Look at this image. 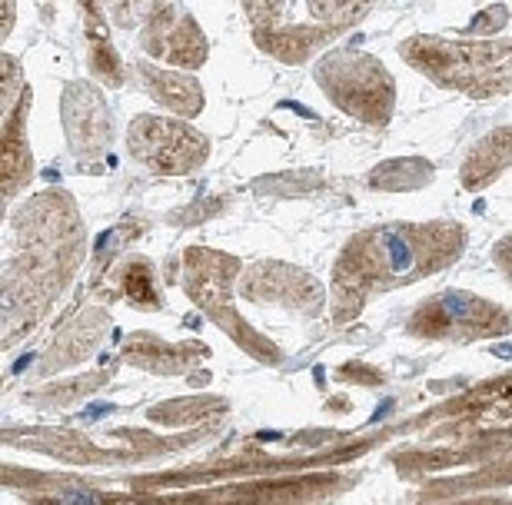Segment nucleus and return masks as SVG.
Masks as SVG:
<instances>
[{"label": "nucleus", "mask_w": 512, "mask_h": 505, "mask_svg": "<svg viewBox=\"0 0 512 505\" xmlns=\"http://www.w3.org/2000/svg\"><path fill=\"white\" fill-rule=\"evenodd\" d=\"M506 20H509V7L496 4L493 10L479 14V17L473 20V24H469V30H473V34H496L499 27H506Z\"/></svg>", "instance_id": "21"}, {"label": "nucleus", "mask_w": 512, "mask_h": 505, "mask_svg": "<svg viewBox=\"0 0 512 505\" xmlns=\"http://www.w3.org/2000/svg\"><path fill=\"white\" fill-rule=\"evenodd\" d=\"M509 163H512V127H499L469 150L459 177H463L466 190H483L509 167Z\"/></svg>", "instance_id": "14"}, {"label": "nucleus", "mask_w": 512, "mask_h": 505, "mask_svg": "<svg viewBox=\"0 0 512 505\" xmlns=\"http://www.w3.org/2000/svg\"><path fill=\"white\" fill-rule=\"evenodd\" d=\"M137 77L143 80L147 94L177 117H197L203 110V87L190 74H177V70L157 67L150 60H137Z\"/></svg>", "instance_id": "11"}, {"label": "nucleus", "mask_w": 512, "mask_h": 505, "mask_svg": "<svg viewBox=\"0 0 512 505\" xmlns=\"http://www.w3.org/2000/svg\"><path fill=\"white\" fill-rule=\"evenodd\" d=\"M140 50L170 67L197 70L207 64L210 44L203 37L197 17L180 4H163L140 27Z\"/></svg>", "instance_id": "7"}, {"label": "nucleus", "mask_w": 512, "mask_h": 505, "mask_svg": "<svg viewBox=\"0 0 512 505\" xmlns=\"http://www.w3.org/2000/svg\"><path fill=\"white\" fill-rule=\"evenodd\" d=\"M60 120H64L70 150L80 160H97L114 143V113L90 80H74L64 87Z\"/></svg>", "instance_id": "8"}, {"label": "nucleus", "mask_w": 512, "mask_h": 505, "mask_svg": "<svg viewBox=\"0 0 512 505\" xmlns=\"http://www.w3.org/2000/svg\"><path fill=\"white\" fill-rule=\"evenodd\" d=\"M399 57L436 87L463 90L469 97H496L512 90V40H456L413 37Z\"/></svg>", "instance_id": "3"}, {"label": "nucleus", "mask_w": 512, "mask_h": 505, "mask_svg": "<svg viewBox=\"0 0 512 505\" xmlns=\"http://www.w3.org/2000/svg\"><path fill=\"white\" fill-rule=\"evenodd\" d=\"M376 0H310V14L313 20H320V24L333 27V30H350L353 24H360V20L370 14Z\"/></svg>", "instance_id": "17"}, {"label": "nucleus", "mask_w": 512, "mask_h": 505, "mask_svg": "<svg viewBox=\"0 0 512 505\" xmlns=\"http://www.w3.org/2000/svg\"><path fill=\"white\" fill-rule=\"evenodd\" d=\"M240 4H243V10H247L253 37L256 34H273V30L286 27L283 14H286V7H290V0H240Z\"/></svg>", "instance_id": "18"}, {"label": "nucleus", "mask_w": 512, "mask_h": 505, "mask_svg": "<svg viewBox=\"0 0 512 505\" xmlns=\"http://www.w3.org/2000/svg\"><path fill=\"white\" fill-rule=\"evenodd\" d=\"M509 326H512V316L506 309L479 300L473 293L449 290L416 309L409 333L426 336V339H453V343L459 339V343H469V339H479V336H499V333H506Z\"/></svg>", "instance_id": "6"}, {"label": "nucleus", "mask_w": 512, "mask_h": 505, "mask_svg": "<svg viewBox=\"0 0 512 505\" xmlns=\"http://www.w3.org/2000/svg\"><path fill=\"white\" fill-rule=\"evenodd\" d=\"M120 290L127 293V300L140 309H157L160 296H157V283H153V266L143 256H133L124 266H120Z\"/></svg>", "instance_id": "16"}, {"label": "nucleus", "mask_w": 512, "mask_h": 505, "mask_svg": "<svg viewBox=\"0 0 512 505\" xmlns=\"http://www.w3.org/2000/svg\"><path fill=\"white\" fill-rule=\"evenodd\" d=\"M0 30H4V40H7L10 30H14V0H4V27Z\"/></svg>", "instance_id": "23"}, {"label": "nucleus", "mask_w": 512, "mask_h": 505, "mask_svg": "<svg viewBox=\"0 0 512 505\" xmlns=\"http://www.w3.org/2000/svg\"><path fill=\"white\" fill-rule=\"evenodd\" d=\"M30 103H34V94H30V87H27L24 97L17 100V107L4 113V173H0L4 203L14 200L30 183V177H34V153H30V143H27Z\"/></svg>", "instance_id": "10"}, {"label": "nucleus", "mask_w": 512, "mask_h": 505, "mask_svg": "<svg viewBox=\"0 0 512 505\" xmlns=\"http://www.w3.org/2000/svg\"><path fill=\"white\" fill-rule=\"evenodd\" d=\"M496 263L503 266V270H506V276H509V280H512V233L506 236L503 243L496 246Z\"/></svg>", "instance_id": "22"}, {"label": "nucleus", "mask_w": 512, "mask_h": 505, "mask_svg": "<svg viewBox=\"0 0 512 505\" xmlns=\"http://www.w3.org/2000/svg\"><path fill=\"white\" fill-rule=\"evenodd\" d=\"M240 263L227 253L213 250H187V296L197 300L207 313L223 319H237L230 313V280L237 276Z\"/></svg>", "instance_id": "9"}, {"label": "nucleus", "mask_w": 512, "mask_h": 505, "mask_svg": "<svg viewBox=\"0 0 512 505\" xmlns=\"http://www.w3.org/2000/svg\"><path fill=\"white\" fill-rule=\"evenodd\" d=\"M433 180V167L419 157H399L370 173V183L376 190H419Z\"/></svg>", "instance_id": "15"}, {"label": "nucleus", "mask_w": 512, "mask_h": 505, "mask_svg": "<svg viewBox=\"0 0 512 505\" xmlns=\"http://www.w3.org/2000/svg\"><path fill=\"white\" fill-rule=\"evenodd\" d=\"M130 157L160 177H183L200 170L210 157V140L187 120L140 113L127 130Z\"/></svg>", "instance_id": "5"}, {"label": "nucleus", "mask_w": 512, "mask_h": 505, "mask_svg": "<svg viewBox=\"0 0 512 505\" xmlns=\"http://www.w3.org/2000/svg\"><path fill=\"white\" fill-rule=\"evenodd\" d=\"M316 84L343 113L366 127H386L396 107L389 70L363 50H330L316 64Z\"/></svg>", "instance_id": "4"}, {"label": "nucleus", "mask_w": 512, "mask_h": 505, "mask_svg": "<svg viewBox=\"0 0 512 505\" xmlns=\"http://www.w3.org/2000/svg\"><path fill=\"white\" fill-rule=\"evenodd\" d=\"M0 70H4V113H7L17 107L20 97H24L27 84H24V74H20V64L14 57H7V54L0 57Z\"/></svg>", "instance_id": "20"}, {"label": "nucleus", "mask_w": 512, "mask_h": 505, "mask_svg": "<svg viewBox=\"0 0 512 505\" xmlns=\"http://www.w3.org/2000/svg\"><path fill=\"white\" fill-rule=\"evenodd\" d=\"M466 250V230L453 220L386 223L356 233L333 270V316L346 323L393 286L416 283L456 263Z\"/></svg>", "instance_id": "1"}, {"label": "nucleus", "mask_w": 512, "mask_h": 505, "mask_svg": "<svg viewBox=\"0 0 512 505\" xmlns=\"http://www.w3.org/2000/svg\"><path fill=\"white\" fill-rule=\"evenodd\" d=\"M10 233L14 250L4 270V319H37L84 263V220L70 193L47 190L20 206Z\"/></svg>", "instance_id": "2"}, {"label": "nucleus", "mask_w": 512, "mask_h": 505, "mask_svg": "<svg viewBox=\"0 0 512 505\" xmlns=\"http://www.w3.org/2000/svg\"><path fill=\"white\" fill-rule=\"evenodd\" d=\"M104 0H80L84 10V34H87V50H90V74L104 80L107 87H124V64L120 54L110 44V30L104 17Z\"/></svg>", "instance_id": "12"}, {"label": "nucleus", "mask_w": 512, "mask_h": 505, "mask_svg": "<svg viewBox=\"0 0 512 505\" xmlns=\"http://www.w3.org/2000/svg\"><path fill=\"white\" fill-rule=\"evenodd\" d=\"M333 37H340V30L333 27H293L286 24L280 30H273V34H256V47L263 50V54H270L276 60H283V64H303V60H310L316 50H323L330 44Z\"/></svg>", "instance_id": "13"}, {"label": "nucleus", "mask_w": 512, "mask_h": 505, "mask_svg": "<svg viewBox=\"0 0 512 505\" xmlns=\"http://www.w3.org/2000/svg\"><path fill=\"white\" fill-rule=\"evenodd\" d=\"M163 4H170V0H117L114 20H117V27H124V30L143 27L153 10H160Z\"/></svg>", "instance_id": "19"}, {"label": "nucleus", "mask_w": 512, "mask_h": 505, "mask_svg": "<svg viewBox=\"0 0 512 505\" xmlns=\"http://www.w3.org/2000/svg\"><path fill=\"white\" fill-rule=\"evenodd\" d=\"M104 4H114V0H104Z\"/></svg>", "instance_id": "24"}]
</instances>
